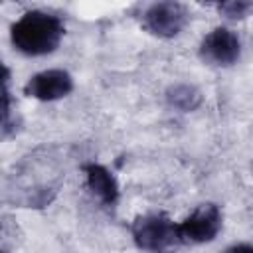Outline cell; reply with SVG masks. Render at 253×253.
<instances>
[{"label":"cell","instance_id":"obj_1","mask_svg":"<svg viewBox=\"0 0 253 253\" xmlns=\"http://www.w3.org/2000/svg\"><path fill=\"white\" fill-rule=\"evenodd\" d=\"M63 34L65 26L57 16L42 10H30L12 24L10 42L20 53L38 57L55 51Z\"/></svg>","mask_w":253,"mask_h":253},{"label":"cell","instance_id":"obj_2","mask_svg":"<svg viewBox=\"0 0 253 253\" xmlns=\"http://www.w3.org/2000/svg\"><path fill=\"white\" fill-rule=\"evenodd\" d=\"M132 241L138 249L150 253H164L180 243L178 223H174L166 213H144L138 215L130 225Z\"/></svg>","mask_w":253,"mask_h":253},{"label":"cell","instance_id":"obj_3","mask_svg":"<svg viewBox=\"0 0 253 253\" xmlns=\"http://www.w3.org/2000/svg\"><path fill=\"white\" fill-rule=\"evenodd\" d=\"M223 225L221 210L215 204H200L184 221L178 223L180 243H210Z\"/></svg>","mask_w":253,"mask_h":253},{"label":"cell","instance_id":"obj_4","mask_svg":"<svg viewBox=\"0 0 253 253\" xmlns=\"http://www.w3.org/2000/svg\"><path fill=\"white\" fill-rule=\"evenodd\" d=\"M188 22V12L180 2H154L142 14V26L146 32L158 38L178 36Z\"/></svg>","mask_w":253,"mask_h":253},{"label":"cell","instance_id":"obj_5","mask_svg":"<svg viewBox=\"0 0 253 253\" xmlns=\"http://www.w3.org/2000/svg\"><path fill=\"white\" fill-rule=\"evenodd\" d=\"M241 55V42L229 28H213L200 43V57L215 67H231Z\"/></svg>","mask_w":253,"mask_h":253},{"label":"cell","instance_id":"obj_6","mask_svg":"<svg viewBox=\"0 0 253 253\" xmlns=\"http://www.w3.org/2000/svg\"><path fill=\"white\" fill-rule=\"evenodd\" d=\"M73 91V77L65 69H43L28 79L24 95L38 101H57Z\"/></svg>","mask_w":253,"mask_h":253},{"label":"cell","instance_id":"obj_7","mask_svg":"<svg viewBox=\"0 0 253 253\" xmlns=\"http://www.w3.org/2000/svg\"><path fill=\"white\" fill-rule=\"evenodd\" d=\"M83 174H85V182L89 192L105 206H113L119 200V182L113 176V172L109 168H105L103 164L97 162H89L83 166Z\"/></svg>","mask_w":253,"mask_h":253},{"label":"cell","instance_id":"obj_8","mask_svg":"<svg viewBox=\"0 0 253 253\" xmlns=\"http://www.w3.org/2000/svg\"><path fill=\"white\" fill-rule=\"evenodd\" d=\"M164 97H166V103L172 109L182 111V113L196 111L202 105V101H204L202 91L196 85H192V83H174V85H170L166 89Z\"/></svg>","mask_w":253,"mask_h":253},{"label":"cell","instance_id":"obj_9","mask_svg":"<svg viewBox=\"0 0 253 253\" xmlns=\"http://www.w3.org/2000/svg\"><path fill=\"white\" fill-rule=\"evenodd\" d=\"M217 10L229 20H241L253 10V4L251 2H235V0H231V2H221L217 6Z\"/></svg>","mask_w":253,"mask_h":253},{"label":"cell","instance_id":"obj_10","mask_svg":"<svg viewBox=\"0 0 253 253\" xmlns=\"http://www.w3.org/2000/svg\"><path fill=\"white\" fill-rule=\"evenodd\" d=\"M223 253H253V243H235L229 245Z\"/></svg>","mask_w":253,"mask_h":253},{"label":"cell","instance_id":"obj_11","mask_svg":"<svg viewBox=\"0 0 253 253\" xmlns=\"http://www.w3.org/2000/svg\"><path fill=\"white\" fill-rule=\"evenodd\" d=\"M2 253H8V251H2Z\"/></svg>","mask_w":253,"mask_h":253}]
</instances>
